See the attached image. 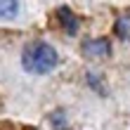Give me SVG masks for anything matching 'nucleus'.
Returning a JSON list of instances; mask_svg holds the SVG:
<instances>
[{
  "label": "nucleus",
  "mask_w": 130,
  "mask_h": 130,
  "mask_svg": "<svg viewBox=\"0 0 130 130\" xmlns=\"http://www.w3.org/2000/svg\"><path fill=\"white\" fill-rule=\"evenodd\" d=\"M57 64H59L57 50L45 40L28 43L24 47V52H21V66L28 73H50Z\"/></svg>",
  "instance_id": "nucleus-1"
},
{
  "label": "nucleus",
  "mask_w": 130,
  "mask_h": 130,
  "mask_svg": "<svg viewBox=\"0 0 130 130\" xmlns=\"http://www.w3.org/2000/svg\"><path fill=\"white\" fill-rule=\"evenodd\" d=\"M80 50L88 59H106L111 55V43L109 38H90V40L83 43Z\"/></svg>",
  "instance_id": "nucleus-2"
},
{
  "label": "nucleus",
  "mask_w": 130,
  "mask_h": 130,
  "mask_svg": "<svg viewBox=\"0 0 130 130\" xmlns=\"http://www.w3.org/2000/svg\"><path fill=\"white\" fill-rule=\"evenodd\" d=\"M19 12V5L14 0H0V19H10Z\"/></svg>",
  "instance_id": "nucleus-4"
},
{
  "label": "nucleus",
  "mask_w": 130,
  "mask_h": 130,
  "mask_svg": "<svg viewBox=\"0 0 130 130\" xmlns=\"http://www.w3.org/2000/svg\"><path fill=\"white\" fill-rule=\"evenodd\" d=\"M57 21L62 24L64 33H69V36H76V33H78V19H76V14L69 10L66 5L57 7Z\"/></svg>",
  "instance_id": "nucleus-3"
},
{
  "label": "nucleus",
  "mask_w": 130,
  "mask_h": 130,
  "mask_svg": "<svg viewBox=\"0 0 130 130\" xmlns=\"http://www.w3.org/2000/svg\"><path fill=\"white\" fill-rule=\"evenodd\" d=\"M116 33L123 38V40H130V17H121V19H118Z\"/></svg>",
  "instance_id": "nucleus-5"
},
{
  "label": "nucleus",
  "mask_w": 130,
  "mask_h": 130,
  "mask_svg": "<svg viewBox=\"0 0 130 130\" xmlns=\"http://www.w3.org/2000/svg\"><path fill=\"white\" fill-rule=\"evenodd\" d=\"M26 130H36V128H26Z\"/></svg>",
  "instance_id": "nucleus-6"
},
{
  "label": "nucleus",
  "mask_w": 130,
  "mask_h": 130,
  "mask_svg": "<svg viewBox=\"0 0 130 130\" xmlns=\"http://www.w3.org/2000/svg\"><path fill=\"white\" fill-rule=\"evenodd\" d=\"M64 130H66V128H64Z\"/></svg>",
  "instance_id": "nucleus-7"
}]
</instances>
